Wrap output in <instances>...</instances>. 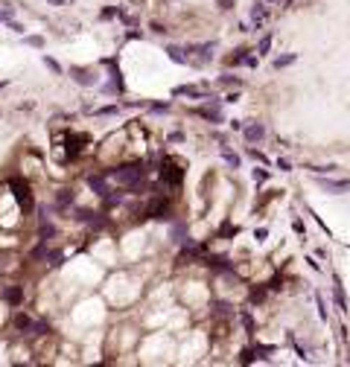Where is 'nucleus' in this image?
Returning <instances> with one entry per match:
<instances>
[{
  "label": "nucleus",
  "instance_id": "obj_1",
  "mask_svg": "<svg viewBox=\"0 0 350 367\" xmlns=\"http://www.w3.org/2000/svg\"><path fill=\"white\" fill-rule=\"evenodd\" d=\"M111 181L123 184V186H129V190H137L143 178H146V169L143 164H129V166H120V169H111V172H105Z\"/></svg>",
  "mask_w": 350,
  "mask_h": 367
},
{
  "label": "nucleus",
  "instance_id": "obj_2",
  "mask_svg": "<svg viewBox=\"0 0 350 367\" xmlns=\"http://www.w3.org/2000/svg\"><path fill=\"white\" fill-rule=\"evenodd\" d=\"M9 190H12V196H15V201L21 204V210H24V213H30V210L35 207L33 190H30V184H27V181H21V178H12V181H9Z\"/></svg>",
  "mask_w": 350,
  "mask_h": 367
},
{
  "label": "nucleus",
  "instance_id": "obj_3",
  "mask_svg": "<svg viewBox=\"0 0 350 367\" xmlns=\"http://www.w3.org/2000/svg\"><path fill=\"white\" fill-rule=\"evenodd\" d=\"M315 184L324 192H330V196H344V192H350V178H324V175L318 172Z\"/></svg>",
  "mask_w": 350,
  "mask_h": 367
},
{
  "label": "nucleus",
  "instance_id": "obj_4",
  "mask_svg": "<svg viewBox=\"0 0 350 367\" xmlns=\"http://www.w3.org/2000/svg\"><path fill=\"white\" fill-rule=\"evenodd\" d=\"M213 50H216V44H213V41H207V44H187V47H184L187 56H190V52H196V56H199V58H193V64H196V67L207 64V62L213 58Z\"/></svg>",
  "mask_w": 350,
  "mask_h": 367
},
{
  "label": "nucleus",
  "instance_id": "obj_5",
  "mask_svg": "<svg viewBox=\"0 0 350 367\" xmlns=\"http://www.w3.org/2000/svg\"><path fill=\"white\" fill-rule=\"evenodd\" d=\"M199 117H204L207 122H222V102L207 96V105L199 108Z\"/></svg>",
  "mask_w": 350,
  "mask_h": 367
},
{
  "label": "nucleus",
  "instance_id": "obj_6",
  "mask_svg": "<svg viewBox=\"0 0 350 367\" xmlns=\"http://www.w3.org/2000/svg\"><path fill=\"white\" fill-rule=\"evenodd\" d=\"M70 76H73V82L82 84V88H94L97 84V76L88 67H70Z\"/></svg>",
  "mask_w": 350,
  "mask_h": 367
},
{
  "label": "nucleus",
  "instance_id": "obj_7",
  "mask_svg": "<svg viewBox=\"0 0 350 367\" xmlns=\"http://www.w3.org/2000/svg\"><path fill=\"white\" fill-rule=\"evenodd\" d=\"M172 96H190V100H207V88H196V84H181V88H172Z\"/></svg>",
  "mask_w": 350,
  "mask_h": 367
},
{
  "label": "nucleus",
  "instance_id": "obj_8",
  "mask_svg": "<svg viewBox=\"0 0 350 367\" xmlns=\"http://www.w3.org/2000/svg\"><path fill=\"white\" fill-rule=\"evenodd\" d=\"M82 143H88L85 134H67V154H70V160H76L82 154V149H85Z\"/></svg>",
  "mask_w": 350,
  "mask_h": 367
},
{
  "label": "nucleus",
  "instance_id": "obj_9",
  "mask_svg": "<svg viewBox=\"0 0 350 367\" xmlns=\"http://www.w3.org/2000/svg\"><path fill=\"white\" fill-rule=\"evenodd\" d=\"M167 213H169V204L164 198H155V201H149V207H146L143 216L146 218H167Z\"/></svg>",
  "mask_w": 350,
  "mask_h": 367
},
{
  "label": "nucleus",
  "instance_id": "obj_10",
  "mask_svg": "<svg viewBox=\"0 0 350 367\" xmlns=\"http://www.w3.org/2000/svg\"><path fill=\"white\" fill-rule=\"evenodd\" d=\"M161 178L167 184H172V186H178V184L184 181V169L172 166V164H164V166H161Z\"/></svg>",
  "mask_w": 350,
  "mask_h": 367
},
{
  "label": "nucleus",
  "instance_id": "obj_11",
  "mask_svg": "<svg viewBox=\"0 0 350 367\" xmlns=\"http://www.w3.org/2000/svg\"><path fill=\"white\" fill-rule=\"evenodd\" d=\"M242 137H245L248 143H260V140L266 137V126H263V122H251V126L242 128Z\"/></svg>",
  "mask_w": 350,
  "mask_h": 367
},
{
  "label": "nucleus",
  "instance_id": "obj_12",
  "mask_svg": "<svg viewBox=\"0 0 350 367\" xmlns=\"http://www.w3.org/2000/svg\"><path fill=\"white\" fill-rule=\"evenodd\" d=\"M88 186H91L97 196H105V192H108V175H88Z\"/></svg>",
  "mask_w": 350,
  "mask_h": 367
},
{
  "label": "nucleus",
  "instance_id": "obj_13",
  "mask_svg": "<svg viewBox=\"0 0 350 367\" xmlns=\"http://www.w3.org/2000/svg\"><path fill=\"white\" fill-rule=\"evenodd\" d=\"M333 298H335V306H338V312L344 315L347 312V300H344V286L338 277H333Z\"/></svg>",
  "mask_w": 350,
  "mask_h": 367
},
{
  "label": "nucleus",
  "instance_id": "obj_14",
  "mask_svg": "<svg viewBox=\"0 0 350 367\" xmlns=\"http://www.w3.org/2000/svg\"><path fill=\"white\" fill-rule=\"evenodd\" d=\"M3 300L12 303V306H21V300H24V292H21V286H9V288L3 292Z\"/></svg>",
  "mask_w": 350,
  "mask_h": 367
},
{
  "label": "nucleus",
  "instance_id": "obj_15",
  "mask_svg": "<svg viewBox=\"0 0 350 367\" xmlns=\"http://www.w3.org/2000/svg\"><path fill=\"white\" fill-rule=\"evenodd\" d=\"M204 266L216 268V271H231V262H228V256H204Z\"/></svg>",
  "mask_w": 350,
  "mask_h": 367
},
{
  "label": "nucleus",
  "instance_id": "obj_16",
  "mask_svg": "<svg viewBox=\"0 0 350 367\" xmlns=\"http://www.w3.org/2000/svg\"><path fill=\"white\" fill-rule=\"evenodd\" d=\"M266 18H268L266 6H263V3H254V9H251V24H254V26H263Z\"/></svg>",
  "mask_w": 350,
  "mask_h": 367
},
{
  "label": "nucleus",
  "instance_id": "obj_17",
  "mask_svg": "<svg viewBox=\"0 0 350 367\" xmlns=\"http://www.w3.org/2000/svg\"><path fill=\"white\" fill-rule=\"evenodd\" d=\"M12 326H15L18 332H30V326H33V318H30V315H24V312H21V315H15V320H12Z\"/></svg>",
  "mask_w": 350,
  "mask_h": 367
},
{
  "label": "nucleus",
  "instance_id": "obj_18",
  "mask_svg": "<svg viewBox=\"0 0 350 367\" xmlns=\"http://www.w3.org/2000/svg\"><path fill=\"white\" fill-rule=\"evenodd\" d=\"M70 204H73V190H62V192L56 196V207L65 210V207H70Z\"/></svg>",
  "mask_w": 350,
  "mask_h": 367
},
{
  "label": "nucleus",
  "instance_id": "obj_19",
  "mask_svg": "<svg viewBox=\"0 0 350 367\" xmlns=\"http://www.w3.org/2000/svg\"><path fill=\"white\" fill-rule=\"evenodd\" d=\"M167 56L175 62V64H187V56H184V50H181V47H175V44H169V47H167Z\"/></svg>",
  "mask_w": 350,
  "mask_h": 367
},
{
  "label": "nucleus",
  "instance_id": "obj_20",
  "mask_svg": "<svg viewBox=\"0 0 350 367\" xmlns=\"http://www.w3.org/2000/svg\"><path fill=\"white\" fill-rule=\"evenodd\" d=\"M295 62H298V56H295V52H286V56H280V58H274L271 64H274V70H280V67L295 64Z\"/></svg>",
  "mask_w": 350,
  "mask_h": 367
},
{
  "label": "nucleus",
  "instance_id": "obj_21",
  "mask_svg": "<svg viewBox=\"0 0 350 367\" xmlns=\"http://www.w3.org/2000/svg\"><path fill=\"white\" fill-rule=\"evenodd\" d=\"M245 62H248V50H236L231 58H228V64H245Z\"/></svg>",
  "mask_w": 350,
  "mask_h": 367
},
{
  "label": "nucleus",
  "instance_id": "obj_22",
  "mask_svg": "<svg viewBox=\"0 0 350 367\" xmlns=\"http://www.w3.org/2000/svg\"><path fill=\"white\" fill-rule=\"evenodd\" d=\"M222 158L228 160V166L239 169V154H233V152H228V149H225V146H222Z\"/></svg>",
  "mask_w": 350,
  "mask_h": 367
},
{
  "label": "nucleus",
  "instance_id": "obj_23",
  "mask_svg": "<svg viewBox=\"0 0 350 367\" xmlns=\"http://www.w3.org/2000/svg\"><path fill=\"white\" fill-rule=\"evenodd\" d=\"M268 47H271V35H263V38H260V44H257V56H266Z\"/></svg>",
  "mask_w": 350,
  "mask_h": 367
},
{
  "label": "nucleus",
  "instance_id": "obj_24",
  "mask_svg": "<svg viewBox=\"0 0 350 367\" xmlns=\"http://www.w3.org/2000/svg\"><path fill=\"white\" fill-rule=\"evenodd\" d=\"M44 256L50 260V266H62V262H65V254H59V250H47Z\"/></svg>",
  "mask_w": 350,
  "mask_h": 367
},
{
  "label": "nucleus",
  "instance_id": "obj_25",
  "mask_svg": "<svg viewBox=\"0 0 350 367\" xmlns=\"http://www.w3.org/2000/svg\"><path fill=\"white\" fill-rule=\"evenodd\" d=\"M117 111H120V105H105V108H97L94 114H97V117H111V114H117Z\"/></svg>",
  "mask_w": 350,
  "mask_h": 367
},
{
  "label": "nucleus",
  "instance_id": "obj_26",
  "mask_svg": "<svg viewBox=\"0 0 350 367\" xmlns=\"http://www.w3.org/2000/svg\"><path fill=\"white\" fill-rule=\"evenodd\" d=\"M219 234H222V236H236V234H239V228H236V224H231V222H225V224L219 228Z\"/></svg>",
  "mask_w": 350,
  "mask_h": 367
},
{
  "label": "nucleus",
  "instance_id": "obj_27",
  "mask_svg": "<svg viewBox=\"0 0 350 367\" xmlns=\"http://www.w3.org/2000/svg\"><path fill=\"white\" fill-rule=\"evenodd\" d=\"M24 44H30V47H38V50H41V47H44V38H41V35H27V38H24Z\"/></svg>",
  "mask_w": 350,
  "mask_h": 367
},
{
  "label": "nucleus",
  "instance_id": "obj_28",
  "mask_svg": "<svg viewBox=\"0 0 350 367\" xmlns=\"http://www.w3.org/2000/svg\"><path fill=\"white\" fill-rule=\"evenodd\" d=\"M213 309H216L219 315H231V312H233L231 303H225V300H216V303H213Z\"/></svg>",
  "mask_w": 350,
  "mask_h": 367
},
{
  "label": "nucleus",
  "instance_id": "obj_29",
  "mask_svg": "<svg viewBox=\"0 0 350 367\" xmlns=\"http://www.w3.org/2000/svg\"><path fill=\"white\" fill-rule=\"evenodd\" d=\"M44 64L50 67V70H53V73H56V76H62V64H59L56 58H50V56H44Z\"/></svg>",
  "mask_w": 350,
  "mask_h": 367
},
{
  "label": "nucleus",
  "instance_id": "obj_30",
  "mask_svg": "<svg viewBox=\"0 0 350 367\" xmlns=\"http://www.w3.org/2000/svg\"><path fill=\"white\" fill-rule=\"evenodd\" d=\"M6 24H9V30H12V32H18V35H24V32H27V30H24V24H18V20H12V18H9Z\"/></svg>",
  "mask_w": 350,
  "mask_h": 367
},
{
  "label": "nucleus",
  "instance_id": "obj_31",
  "mask_svg": "<svg viewBox=\"0 0 350 367\" xmlns=\"http://www.w3.org/2000/svg\"><path fill=\"white\" fill-rule=\"evenodd\" d=\"M254 181H257V184L268 181V172H266V169H254Z\"/></svg>",
  "mask_w": 350,
  "mask_h": 367
},
{
  "label": "nucleus",
  "instance_id": "obj_32",
  "mask_svg": "<svg viewBox=\"0 0 350 367\" xmlns=\"http://www.w3.org/2000/svg\"><path fill=\"white\" fill-rule=\"evenodd\" d=\"M152 111H155V114H167V111H169V102H158V105H152Z\"/></svg>",
  "mask_w": 350,
  "mask_h": 367
},
{
  "label": "nucleus",
  "instance_id": "obj_33",
  "mask_svg": "<svg viewBox=\"0 0 350 367\" xmlns=\"http://www.w3.org/2000/svg\"><path fill=\"white\" fill-rule=\"evenodd\" d=\"M315 303H318V315H321V320H327V309H324V300H321V294L315 298Z\"/></svg>",
  "mask_w": 350,
  "mask_h": 367
},
{
  "label": "nucleus",
  "instance_id": "obj_34",
  "mask_svg": "<svg viewBox=\"0 0 350 367\" xmlns=\"http://www.w3.org/2000/svg\"><path fill=\"white\" fill-rule=\"evenodd\" d=\"M242 324H245V330H248V332H254V320H251L248 312H242Z\"/></svg>",
  "mask_w": 350,
  "mask_h": 367
},
{
  "label": "nucleus",
  "instance_id": "obj_35",
  "mask_svg": "<svg viewBox=\"0 0 350 367\" xmlns=\"http://www.w3.org/2000/svg\"><path fill=\"white\" fill-rule=\"evenodd\" d=\"M263 298H266V292H263V288H257V292H251V303H260V300H263Z\"/></svg>",
  "mask_w": 350,
  "mask_h": 367
},
{
  "label": "nucleus",
  "instance_id": "obj_36",
  "mask_svg": "<svg viewBox=\"0 0 350 367\" xmlns=\"http://www.w3.org/2000/svg\"><path fill=\"white\" fill-rule=\"evenodd\" d=\"M277 169H280V172H289V169H292V164H289L286 158H277Z\"/></svg>",
  "mask_w": 350,
  "mask_h": 367
},
{
  "label": "nucleus",
  "instance_id": "obj_37",
  "mask_svg": "<svg viewBox=\"0 0 350 367\" xmlns=\"http://www.w3.org/2000/svg\"><path fill=\"white\" fill-rule=\"evenodd\" d=\"M248 154H251V158H254V160H257V164H268V160H266V154H260V152H257V149H251Z\"/></svg>",
  "mask_w": 350,
  "mask_h": 367
},
{
  "label": "nucleus",
  "instance_id": "obj_38",
  "mask_svg": "<svg viewBox=\"0 0 350 367\" xmlns=\"http://www.w3.org/2000/svg\"><path fill=\"white\" fill-rule=\"evenodd\" d=\"M292 230H295L298 236H303V222H300V218H295V222H292Z\"/></svg>",
  "mask_w": 350,
  "mask_h": 367
},
{
  "label": "nucleus",
  "instance_id": "obj_39",
  "mask_svg": "<svg viewBox=\"0 0 350 367\" xmlns=\"http://www.w3.org/2000/svg\"><path fill=\"white\" fill-rule=\"evenodd\" d=\"M219 82H222V84H242V82H239V79H236V76H222Z\"/></svg>",
  "mask_w": 350,
  "mask_h": 367
},
{
  "label": "nucleus",
  "instance_id": "obj_40",
  "mask_svg": "<svg viewBox=\"0 0 350 367\" xmlns=\"http://www.w3.org/2000/svg\"><path fill=\"white\" fill-rule=\"evenodd\" d=\"M266 236H268V230H266V228H260V230H254V239H257V242H263Z\"/></svg>",
  "mask_w": 350,
  "mask_h": 367
},
{
  "label": "nucleus",
  "instance_id": "obj_41",
  "mask_svg": "<svg viewBox=\"0 0 350 367\" xmlns=\"http://www.w3.org/2000/svg\"><path fill=\"white\" fill-rule=\"evenodd\" d=\"M114 15H117V9H102V15H100V18H102V20H111Z\"/></svg>",
  "mask_w": 350,
  "mask_h": 367
},
{
  "label": "nucleus",
  "instance_id": "obj_42",
  "mask_svg": "<svg viewBox=\"0 0 350 367\" xmlns=\"http://www.w3.org/2000/svg\"><path fill=\"white\" fill-rule=\"evenodd\" d=\"M9 18H12V12H9V9H0V24H6Z\"/></svg>",
  "mask_w": 350,
  "mask_h": 367
},
{
  "label": "nucleus",
  "instance_id": "obj_43",
  "mask_svg": "<svg viewBox=\"0 0 350 367\" xmlns=\"http://www.w3.org/2000/svg\"><path fill=\"white\" fill-rule=\"evenodd\" d=\"M6 84H9V82H0V90H3V88H6Z\"/></svg>",
  "mask_w": 350,
  "mask_h": 367
},
{
  "label": "nucleus",
  "instance_id": "obj_44",
  "mask_svg": "<svg viewBox=\"0 0 350 367\" xmlns=\"http://www.w3.org/2000/svg\"><path fill=\"white\" fill-rule=\"evenodd\" d=\"M271 3H280V0H271Z\"/></svg>",
  "mask_w": 350,
  "mask_h": 367
}]
</instances>
